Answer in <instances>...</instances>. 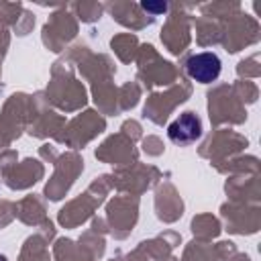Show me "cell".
<instances>
[{
    "instance_id": "1",
    "label": "cell",
    "mask_w": 261,
    "mask_h": 261,
    "mask_svg": "<svg viewBox=\"0 0 261 261\" xmlns=\"http://www.w3.org/2000/svg\"><path fill=\"white\" fill-rule=\"evenodd\" d=\"M220 67H222V63L216 53H198V55H192L186 63L188 75L200 84L214 82L220 75Z\"/></svg>"
},
{
    "instance_id": "2",
    "label": "cell",
    "mask_w": 261,
    "mask_h": 261,
    "mask_svg": "<svg viewBox=\"0 0 261 261\" xmlns=\"http://www.w3.org/2000/svg\"><path fill=\"white\" fill-rule=\"evenodd\" d=\"M202 135V122L194 112H184L167 126V137L175 145H190Z\"/></svg>"
},
{
    "instance_id": "3",
    "label": "cell",
    "mask_w": 261,
    "mask_h": 261,
    "mask_svg": "<svg viewBox=\"0 0 261 261\" xmlns=\"http://www.w3.org/2000/svg\"><path fill=\"white\" fill-rule=\"evenodd\" d=\"M143 8L145 10H153V12H165L167 10L165 4H149V2H143Z\"/></svg>"
}]
</instances>
